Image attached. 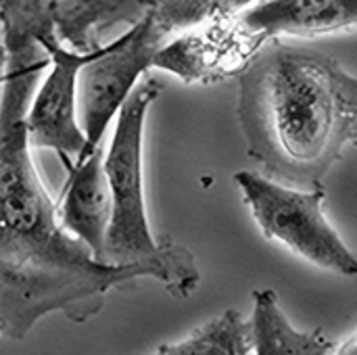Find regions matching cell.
Masks as SVG:
<instances>
[{
  "instance_id": "6da1fadb",
  "label": "cell",
  "mask_w": 357,
  "mask_h": 355,
  "mask_svg": "<svg viewBox=\"0 0 357 355\" xmlns=\"http://www.w3.org/2000/svg\"><path fill=\"white\" fill-rule=\"evenodd\" d=\"M48 56L6 69L0 96V339L23 341L36 322L61 312L84 324L105 305V295L153 278L176 299L190 291L167 268L153 262L102 264L59 224L33 165L25 113Z\"/></svg>"
},
{
  "instance_id": "7a4b0ae2",
  "label": "cell",
  "mask_w": 357,
  "mask_h": 355,
  "mask_svg": "<svg viewBox=\"0 0 357 355\" xmlns=\"http://www.w3.org/2000/svg\"><path fill=\"white\" fill-rule=\"evenodd\" d=\"M238 121L266 176L318 186L357 136V80L318 50L272 38L238 71Z\"/></svg>"
},
{
  "instance_id": "3957f363",
  "label": "cell",
  "mask_w": 357,
  "mask_h": 355,
  "mask_svg": "<svg viewBox=\"0 0 357 355\" xmlns=\"http://www.w3.org/2000/svg\"><path fill=\"white\" fill-rule=\"evenodd\" d=\"M161 84L155 77H142L132 88L117 113L115 134L109 151L102 157L111 190V222L105 236V264H138L153 262L174 272L180 282L192 293L201 274L192 253L176 245L172 239L157 241L149 228L142 182V132L146 111L161 94Z\"/></svg>"
},
{
  "instance_id": "277c9868",
  "label": "cell",
  "mask_w": 357,
  "mask_h": 355,
  "mask_svg": "<svg viewBox=\"0 0 357 355\" xmlns=\"http://www.w3.org/2000/svg\"><path fill=\"white\" fill-rule=\"evenodd\" d=\"M157 0H0L4 71L36 63L38 42L56 38L77 54L98 50L107 29L138 23Z\"/></svg>"
},
{
  "instance_id": "5b68a950",
  "label": "cell",
  "mask_w": 357,
  "mask_h": 355,
  "mask_svg": "<svg viewBox=\"0 0 357 355\" xmlns=\"http://www.w3.org/2000/svg\"><path fill=\"white\" fill-rule=\"evenodd\" d=\"M234 182L243 190L257 226L270 241L287 245L318 268L356 276V253L324 216L326 190L322 184L299 190L255 172H238Z\"/></svg>"
},
{
  "instance_id": "8992f818",
  "label": "cell",
  "mask_w": 357,
  "mask_h": 355,
  "mask_svg": "<svg viewBox=\"0 0 357 355\" xmlns=\"http://www.w3.org/2000/svg\"><path fill=\"white\" fill-rule=\"evenodd\" d=\"M163 40L153 10H149L123 36L105 44L94 59L79 67L75 80V111L84 146L75 167L100 146L111 119L119 113L140 75L153 67V59L163 46Z\"/></svg>"
},
{
  "instance_id": "52a82bcc",
  "label": "cell",
  "mask_w": 357,
  "mask_h": 355,
  "mask_svg": "<svg viewBox=\"0 0 357 355\" xmlns=\"http://www.w3.org/2000/svg\"><path fill=\"white\" fill-rule=\"evenodd\" d=\"M38 46L48 54L52 71L33 96L25 113V134L29 149H52L67 176L84 146V134L77 126L75 111V80L84 63L94 59L102 46L88 54H77L63 46L56 38H44Z\"/></svg>"
},
{
  "instance_id": "ba28073f",
  "label": "cell",
  "mask_w": 357,
  "mask_h": 355,
  "mask_svg": "<svg viewBox=\"0 0 357 355\" xmlns=\"http://www.w3.org/2000/svg\"><path fill=\"white\" fill-rule=\"evenodd\" d=\"M161 46L153 67L172 71L184 82H220L238 71L264 46L245 33L234 17L211 19Z\"/></svg>"
},
{
  "instance_id": "9c48e42d",
  "label": "cell",
  "mask_w": 357,
  "mask_h": 355,
  "mask_svg": "<svg viewBox=\"0 0 357 355\" xmlns=\"http://www.w3.org/2000/svg\"><path fill=\"white\" fill-rule=\"evenodd\" d=\"M234 19L261 44L282 33L312 38L354 29L357 0H257Z\"/></svg>"
},
{
  "instance_id": "30bf717a",
  "label": "cell",
  "mask_w": 357,
  "mask_h": 355,
  "mask_svg": "<svg viewBox=\"0 0 357 355\" xmlns=\"http://www.w3.org/2000/svg\"><path fill=\"white\" fill-rule=\"evenodd\" d=\"M111 209V190L102 167V149L98 146L67 176L56 216L63 230L82 241L96 262H102Z\"/></svg>"
},
{
  "instance_id": "8fae6325",
  "label": "cell",
  "mask_w": 357,
  "mask_h": 355,
  "mask_svg": "<svg viewBox=\"0 0 357 355\" xmlns=\"http://www.w3.org/2000/svg\"><path fill=\"white\" fill-rule=\"evenodd\" d=\"M251 335L255 355H328L335 347L322 328L297 331L272 289L253 291Z\"/></svg>"
},
{
  "instance_id": "7c38bea8",
  "label": "cell",
  "mask_w": 357,
  "mask_h": 355,
  "mask_svg": "<svg viewBox=\"0 0 357 355\" xmlns=\"http://www.w3.org/2000/svg\"><path fill=\"white\" fill-rule=\"evenodd\" d=\"M251 352V322L238 310H226L180 343L161 345L155 355H249Z\"/></svg>"
},
{
  "instance_id": "4fadbf2b",
  "label": "cell",
  "mask_w": 357,
  "mask_h": 355,
  "mask_svg": "<svg viewBox=\"0 0 357 355\" xmlns=\"http://www.w3.org/2000/svg\"><path fill=\"white\" fill-rule=\"evenodd\" d=\"M257 0H157L153 19L157 29L167 38L169 33H180L197 27L211 19L234 17Z\"/></svg>"
},
{
  "instance_id": "5bb4252c",
  "label": "cell",
  "mask_w": 357,
  "mask_h": 355,
  "mask_svg": "<svg viewBox=\"0 0 357 355\" xmlns=\"http://www.w3.org/2000/svg\"><path fill=\"white\" fill-rule=\"evenodd\" d=\"M0 67H4V50H2V44H0Z\"/></svg>"
},
{
  "instance_id": "9a60e30c",
  "label": "cell",
  "mask_w": 357,
  "mask_h": 355,
  "mask_svg": "<svg viewBox=\"0 0 357 355\" xmlns=\"http://www.w3.org/2000/svg\"><path fill=\"white\" fill-rule=\"evenodd\" d=\"M4 80H6V73H0V86L4 84Z\"/></svg>"
}]
</instances>
